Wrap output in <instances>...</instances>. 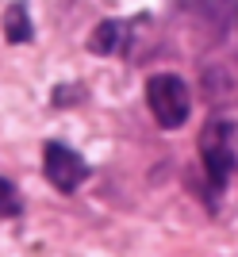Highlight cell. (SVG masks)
Instances as JSON below:
<instances>
[{"instance_id":"cell-1","label":"cell","mask_w":238,"mask_h":257,"mask_svg":"<svg viewBox=\"0 0 238 257\" xmlns=\"http://www.w3.org/2000/svg\"><path fill=\"white\" fill-rule=\"evenodd\" d=\"M200 165L207 173V184L223 192L230 173L238 165V127L227 115H211L200 131Z\"/></svg>"},{"instance_id":"cell-2","label":"cell","mask_w":238,"mask_h":257,"mask_svg":"<svg viewBox=\"0 0 238 257\" xmlns=\"http://www.w3.org/2000/svg\"><path fill=\"white\" fill-rule=\"evenodd\" d=\"M146 107L162 131H177L192 111V92L177 73H154L146 81Z\"/></svg>"},{"instance_id":"cell-3","label":"cell","mask_w":238,"mask_h":257,"mask_svg":"<svg viewBox=\"0 0 238 257\" xmlns=\"http://www.w3.org/2000/svg\"><path fill=\"white\" fill-rule=\"evenodd\" d=\"M43 173L46 181L54 184L58 192H77L81 184L88 181V161L73 150V146H65V142H46L43 150Z\"/></svg>"},{"instance_id":"cell-4","label":"cell","mask_w":238,"mask_h":257,"mask_svg":"<svg viewBox=\"0 0 238 257\" xmlns=\"http://www.w3.org/2000/svg\"><path fill=\"white\" fill-rule=\"evenodd\" d=\"M127 35H131V27L123 20H104L96 31L88 35V50L100 54V58H115L127 46Z\"/></svg>"},{"instance_id":"cell-5","label":"cell","mask_w":238,"mask_h":257,"mask_svg":"<svg viewBox=\"0 0 238 257\" xmlns=\"http://www.w3.org/2000/svg\"><path fill=\"white\" fill-rule=\"evenodd\" d=\"M4 39L16 43V46L35 39V27H31V16H27V4H23V0H12L8 12H4Z\"/></svg>"},{"instance_id":"cell-6","label":"cell","mask_w":238,"mask_h":257,"mask_svg":"<svg viewBox=\"0 0 238 257\" xmlns=\"http://www.w3.org/2000/svg\"><path fill=\"white\" fill-rule=\"evenodd\" d=\"M20 211H23V200H20V192H16V184H12L8 177H0V215H4V219H16Z\"/></svg>"}]
</instances>
